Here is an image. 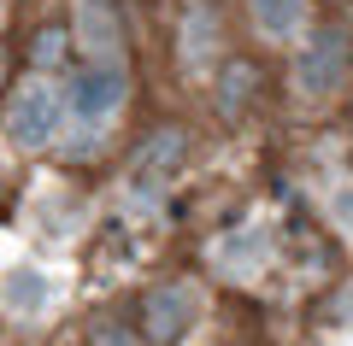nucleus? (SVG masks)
<instances>
[{
	"label": "nucleus",
	"instance_id": "obj_1",
	"mask_svg": "<svg viewBox=\"0 0 353 346\" xmlns=\"http://www.w3.org/2000/svg\"><path fill=\"white\" fill-rule=\"evenodd\" d=\"M59 94L48 83H18L12 100H6V141L18 147H48L53 129H59Z\"/></svg>",
	"mask_w": 353,
	"mask_h": 346
},
{
	"label": "nucleus",
	"instance_id": "obj_2",
	"mask_svg": "<svg viewBox=\"0 0 353 346\" xmlns=\"http://www.w3.org/2000/svg\"><path fill=\"white\" fill-rule=\"evenodd\" d=\"M194 323V294L183 282H165V288H148L141 294V340L148 346H176L183 334H189Z\"/></svg>",
	"mask_w": 353,
	"mask_h": 346
},
{
	"label": "nucleus",
	"instance_id": "obj_3",
	"mask_svg": "<svg viewBox=\"0 0 353 346\" xmlns=\"http://www.w3.org/2000/svg\"><path fill=\"white\" fill-rule=\"evenodd\" d=\"M65 94H71V111H77V118H106V111L124 106V71H118L112 59L77 65Z\"/></svg>",
	"mask_w": 353,
	"mask_h": 346
},
{
	"label": "nucleus",
	"instance_id": "obj_4",
	"mask_svg": "<svg viewBox=\"0 0 353 346\" xmlns=\"http://www.w3.org/2000/svg\"><path fill=\"white\" fill-rule=\"evenodd\" d=\"M294 83L312 100L341 94V83H347V47H341V36H318L312 47L301 53V65H294Z\"/></svg>",
	"mask_w": 353,
	"mask_h": 346
},
{
	"label": "nucleus",
	"instance_id": "obj_5",
	"mask_svg": "<svg viewBox=\"0 0 353 346\" xmlns=\"http://www.w3.org/2000/svg\"><path fill=\"white\" fill-rule=\"evenodd\" d=\"M71 36H77V47H88V53H112L118 41H124V30H118V6L112 0H83L77 6V18H71Z\"/></svg>",
	"mask_w": 353,
	"mask_h": 346
},
{
	"label": "nucleus",
	"instance_id": "obj_6",
	"mask_svg": "<svg viewBox=\"0 0 353 346\" xmlns=\"http://www.w3.org/2000/svg\"><path fill=\"white\" fill-rule=\"evenodd\" d=\"M306 12H312V0H253V6H248L253 30H259L265 41L301 36V30H306Z\"/></svg>",
	"mask_w": 353,
	"mask_h": 346
},
{
	"label": "nucleus",
	"instance_id": "obj_7",
	"mask_svg": "<svg viewBox=\"0 0 353 346\" xmlns=\"http://www.w3.org/2000/svg\"><path fill=\"white\" fill-rule=\"evenodd\" d=\"M253 94H259V65L230 59L224 71H218V111H224V118H241V111L253 106Z\"/></svg>",
	"mask_w": 353,
	"mask_h": 346
},
{
	"label": "nucleus",
	"instance_id": "obj_8",
	"mask_svg": "<svg viewBox=\"0 0 353 346\" xmlns=\"http://www.w3.org/2000/svg\"><path fill=\"white\" fill-rule=\"evenodd\" d=\"M183 129H165V136H153V147L141 153V164H136V182H153V176H171L176 164H183Z\"/></svg>",
	"mask_w": 353,
	"mask_h": 346
},
{
	"label": "nucleus",
	"instance_id": "obj_9",
	"mask_svg": "<svg viewBox=\"0 0 353 346\" xmlns=\"http://www.w3.org/2000/svg\"><path fill=\"white\" fill-rule=\"evenodd\" d=\"M0 294H6V305H12V311H41V305H48V282H41L36 270H12Z\"/></svg>",
	"mask_w": 353,
	"mask_h": 346
},
{
	"label": "nucleus",
	"instance_id": "obj_10",
	"mask_svg": "<svg viewBox=\"0 0 353 346\" xmlns=\"http://www.w3.org/2000/svg\"><path fill=\"white\" fill-rule=\"evenodd\" d=\"M71 41H77V36H71L65 24H41L36 36H30V59H36V65H59Z\"/></svg>",
	"mask_w": 353,
	"mask_h": 346
}]
</instances>
